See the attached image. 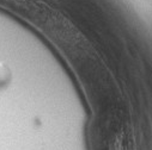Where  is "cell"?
Masks as SVG:
<instances>
[{"label":"cell","mask_w":152,"mask_h":150,"mask_svg":"<svg viewBox=\"0 0 152 150\" xmlns=\"http://www.w3.org/2000/svg\"><path fill=\"white\" fill-rule=\"evenodd\" d=\"M10 78V74H9V70L3 67V66H0V84H4L6 82V80Z\"/></svg>","instance_id":"6da1fadb"}]
</instances>
